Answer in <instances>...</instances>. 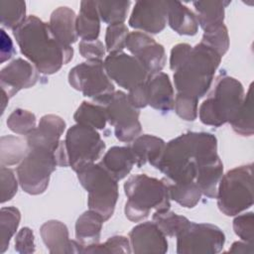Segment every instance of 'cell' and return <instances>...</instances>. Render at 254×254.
<instances>
[{"instance_id":"1","label":"cell","mask_w":254,"mask_h":254,"mask_svg":"<svg viewBox=\"0 0 254 254\" xmlns=\"http://www.w3.org/2000/svg\"><path fill=\"white\" fill-rule=\"evenodd\" d=\"M218 158L214 135L189 131L166 143L155 168L173 183H190L194 182L199 167Z\"/></svg>"},{"instance_id":"2","label":"cell","mask_w":254,"mask_h":254,"mask_svg":"<svg viewBox=\"0 0 254 254\" xmlns=\"http://www.w3.org/2000/svg\"><path fill=\"white\" fill-rule=\"evenodd\" d=\"M22 55L43 74L58 72L73 57V49L60 43L49 23L35 15L27 19L13 31Z\"/></svg>"},{"instance_id":"3","label":"cell","mask_w":254,"mask_h":254,"mask_svg":"<svg viewBox=\"0 0 254 254\" xmlns=\"http://www.w3.org/2000/svg\"><path fill=\"white\" fill-rule=\"evenodd\" d=\"M221 57L206 45L192 47L187 60L174 71V83L179 93L196 98L202 97L210 88Z\"/></svg>"},{"instance_id":"4","label":"cell","mask_w":254,"mask_h":254,"mask_svg":"<svg viewBox=\"0 0 254 254\" xmlns=\"http://www.w3.org/2000/svg\"><path fill=\"white\" fill-rule=\"evenodd\" d=\"M127 201L124 206L125 216L133 222L146 219L152 209L165 210L171 206L165 180L149 177L146 174L130 176L124 183Z\"/></svg>"},{"instance_id":"5","label":"cell","mask_w":254,"mask_h":254,"mask_svg":"<svg viewBox=\"0 0 254 254\" xmlns=\"http://www.w3.org/2000/svg\"><path fill=\"white\" fill-rule=\"evenodd\" d=\"M245 91L242 83L229 75H219L208 97L202 101L197 115L202 124L219 127L230 123L236 115Z\"/></svg>"},{"instance_id":"6","label":"cell","mask_w":254,"mask_h":254,"mask_svg":"<svg viewBox=\"0 0 254 254\" xmlns=\"http://www.w3.org/2000/svg\"><path fill=\"white\" fill-rule=\"evenodd\" d=\"M217 206L226 216H235L253 205V164L242 165L222 175L217 186Z\"/></svg>"},{"instance_id":"7","label":"cell","mask_w":254,"mask_h":254,"mask_svg":"<svg viewBox=\"0 0 254 254\" xmlns=\"http://www.w3.org/2000/svg\"><path fill=\"white\" fill-rule=\"evenodd\" d=\"M80 185L88 193V208L97 212L104 221L114 213L119 196L117 181L100 164H91L76 172Z\"/></svg>"},{"instance_id":"8","label":"cell","mask_w":254,"mask_h":254,"mask_svg":"<svg viewBox=\"0 0 254 254\" xmlns=\"http://www.w3.org/2000/svg\"><path fill=\"white\" fill-rule=\"evenodd\" d=\"M58 167L53 151L39 147H29V151L16 169L22 190L32 195L43 193L50 183L52 173Z\"/></svg>"},{"instance_id":"9","label":"cell","mask_w":254,"mask_h":254,"mask_svg":"<svg viewBox=\"0 0 254 254\" xmlns=\"http://www.w3.org/2000/svg\"><path fill=\"white\" fill-rule=\"evenodd\" d=\"M64 146L68 167L75 173L100 159L106 147L97 130L80 124L68 128L64 138Z\"/></svg>"},{"instance_id":"10","label":"cell","mask_w":254,"mask_h":254,"mask_svg":"<svg viewBox=\"0 0 254 254\" xmlns=\"http://www.w3.org/2000/svg\"><path fill=\"white\" fill-rule=\"evenodd\" d=\"M68 83L101 105H104L115 92L103 61H86L73 66L68 72Z\"/></svg>"},{"instance_id":"11","label":"cell","mask_w":254,"mask_h":254,"mask_svg":"<svg viewBox=\"0 0 254 254\" xmlns=\"http://www.w3.org/2000/svg\"><path fill=\"white\" fill-rule=\"evenodd\" d=\"M225 243L223 231L214 224L190 221L177 236L178 254H216Z\"/></svg>"},{"instance_id":"12","label":"cell","mask_w":254,"mask_h":254,"mask_svg":"<svg viewBox=\"0 0 254 254\" xmlns=\"http://www.w3.org/2000/svg\"><path fill=\"white\" fill-rule=\"evenodd\" d=\"M107 122L114 127L115 137L125 143L133 142L142 132L140 111L128 100L127 94L117 90L104 104Z\"/></svg>"},{"instance_id":"13","label":"cell","mask_w":254,"mask_h":254,"mask_svg":"<svg viewBox=\"0 0 254 254\" xmlns=\"http://www.w3.org/2000/svg\"><path fill=\"white\" fill-rule=\"evenodd\" d=\"M103 65L110 79L128 91L145 82L149 76L139 61L124 52L109 54Z\"/></svg>"},{"instance_id":"14","label":"cell","mask_w":254,"mask_h":254,"mask_svg":"<svg viewBox=\"0 0 254 254\" xmlns=\"http://www.w3.org/2000/svg\"><path fill=\"white\" fill-rule=\"evenodd\" d=\"M126 49L139 61L149 75L162 71L166 64L164 46L157 43L149 34L140 31L130 32L126 40Z\"/></svg>"},{"instance_id":"15","label":"cell","mask_w":254,"mask_h":254,"mask_svg":"<svg viewBox=\"0 0 254 254\" xmlns=\"http://www.w3.org/2000/svg\"><path fill=\"white\" fill-rule=\"evenodd\" d=\"M168 19V1H137L129 18V26L146 34H159Z\"/></svg>"},{"instance_id":"16","label":"cell","mask_w":254,"mask_h":254,"mask_svg":"<svg viewBox=\"0 0 254 254\" xmlns=\"http://www.w3.org/2000/svg\"><path fill=\"white\" fill-rule=\"evenodd\" d=\"M38 79L39 71L36 66L22 58L13 60L0 71L1 88L10 98L21 89L34 86Z\"/></svg>"},{"instance_id":"17","label":"cell","mask_w":254,"mask_h":254,"mask_svg":"<svg viewBox=\"0 0 254 254\" xmlns=\"http://www.w3.org/2000/svg\"><path fill=\"white\" fill-rule=\"evenodd\" d=\"M129 240L133 253L164 254L169 249L167 236L154 221L137 224L129 232Z\"/></svg>"},{"instance_id":"18","label":"cell","mask_w":254,"mask_h":254,"mask_svg":"<svg viewBox=\"0 0 254 254\" xmlns=\"http://www.w3.org/2000/svg\"><path fill=\"white\" fill-rule=\"evenodd\" d=\"M65 126L64 120L56 114L42 116L36 129L26 136L28 146L44 148L56 153L62 143L61 137Z\"/></svg>"},{"instance_id":"19","label":"cell","mask_w":254,"mask_h":254,"mask_svg":"<svg viewBox=\"0 0 254 254\" xmlns=\"http://www.w3.org/2000/svg\"><path fill=\"white\" fill-rule=\"evenodd\" d=\"M40 234L47 249L52 254L82 253V246L69 239L67 226L56 219L48 220L40 227Z\"/></svg>"},{"instance_id":"20","label":"cell","mask_w":254,"mask_h":254,"mask_svg":"<svg viewBox=\"0 0 254 254\" xmlns=\"http://www.w3.org/2000/svg\"><path fill=\"white\" fill-rule=\"evenodd\" d=\"M148 97V105L152 108L169 112L174 109L175 93L170 76L163 72L150 74L145 81Z\"/></svg>"},{"instance_id":"21","label":"cell","mask_w":254,"mask_h":254,"mask_svg":"<svg viewBox=\"0 0 254 254\" xmlns=\"http://www.w3.org/2000/svg\"><path fill=\"white\" fill-rule=\"evenodd\" d=\"M50 28L57 40L66 47H71L78 39L76 31V14L67 7L61 6L55 9L50 17Z\"/></svg>"},{"instance_id":"22","label":"cell","mask_w":254,"mask_h":254,"mask_svg":"<svg viewBox=\"0 0 254 254\" xmlns=\"http://www.w3.org/2000/svg\"><path fill=\"white\" fill-rule=\"evenodd\" d=\"M100 166L117 182L129 175L135 165L130 146H113L101 158Z\"/></svg>"},{"instance_id":"23","label":"cell","mask_w":254,"mask_h":254,"mask_svg":"<svg viewBox=\"0 0 254 254\" xmlns=\"http://www.w3.org/2000/svg\"><path fill=\"white\" fill-rule=\"evenodd\" d=\"M165 145V141L157 136L150 134L138 136L130 146L135 158V165L141 168L149 163L155 168L163 154Z\"/></svg>"},{"instance_id":"24","label":"cell","mask_w":254,"mask_h":254,"mask_svg":"<svg viewBox=\"0 0 254 254\" xmlns=\"http://www.w3.org/2000/svg\"><path fill=\"white\" fill-rule=\"evenodd\" d=\"M167 23L179 35L194 36L198 31L194 12L180 1H168Z\"/></svg>"},{"instance_id":"25","label":"cell","mask_w":254,"mask_h":254,"mask_svg":"<svg viewBox=\"0 0 254 254\" xmlns=\"http://www.w3.org/2000/svg\"><path fill=\"white\" fill-rule=\"evenodd\" d=\"M100 21L97 1H81L79 13L76 16L78 37L82 41L97 40L100 34Z\"/></svg>"},{"instance_id":"26","label":"cell","mask_w":254,"mask_h":254,"mask_svg":"<svg viewBox=\"0 0 254 254\" xmlns=\"http://www.w3.org/2000/svg\"><path fill=\"white\" fill-rule=\"evenodd\" d=\"M104 219L95 211H84L75 222V239L84 247L99 243Z\"/></svg>"},{"instance_id":"27","label":"cell","mask_w":254,"mask_h":254,"mask_svg":"<svg viewBox=\"0 0 254 254\" xmlns=\"http://www.w3.org/2000/svg\"><path fill=\"white\" fill-rule=\"evenodd\" d=\"M230 4V1H194L192 3L198 26L202 30L223 24L225 8Z\"/></svg>"},{"instance_id":"28","label":"cell","mask_w":254,"mask_h":254,"mask_svg":"<svg viewBox=\"0 0 254 254\" xmlns=\"http://www.w3.org/2000/svg\"><path fill=\"white\" fill-rule=\"evenodd\" d=\"M223 175V164L220 158L211 161L197 169L194 182L201 193L209 198H214L217 192L218 183Z\"/></svg>"},{"instance_id":"29","label":"cell","mask_w":254,"mask_h":254,"mask_svg":"<svg viewBox=\"0 0 254 254\" xmlns=\"http://www.w3.org/2000/svg\"><path fill=\"white\" fill-rule=\"evenodd\" d=\"M29 151L27 140L15 136L5 135L0 139V162L1 166L19 165Z\"/></svg>"},{"instance_id":"30","label":"cell","mask_w":254,"mask_h":254,"mask_svg":"<svg viewBox=\"0 0 254 254\" xmlns=\"http://www.w3.org/2000/svg\"><path fill=\"white\" fill-rule=\"evenodd\" d=\"M164 180L168 188L170 199L175 200L186 208H192L199 202L202 193L195 182L173 183L166 178Z\"/></svg>"},{"instance_id":"31","label":"cell","mask_w":254,"mask_h":254,"mask_svg":"<svg viewBox=\"0 0 254 254\" xmlns=\"http://www.w3.org/2000/svg\"><path fill=\"white\" fill-rule=\"evenodd\" d=\"M73 119L76 124L93 128L95 130H102L107 123V116L104 105L94 104L87 101L77 107L73 114Z\"/></svg>"},{"instance_id":"32","label":"cell","mask_w":254,"mask_h":254,"mask_svg":"<svg viewBox=\"0 0 254 254\" xmlns=\"http://www.w3.org/2000/svg\"><path fill=\"white\" fill-rule=\"evenodd\" d=\"M233 131L243 137H250L254 133L253 124V100H252V83L249 85L244 99L230 122Z\"/></svg>"},{"instance_id":"33","label":"cell","mask_w":254,"mask_h":254,"mask_svg":"<svg viewBox=\"0 0 254 254\" xmlns=\"http://www.w3.org/2000/svg\"><path fill=\"white\" fill-rule=\"evenodd\" d=\"M160 230L169 237H177L189 224L190 220L183 215L169 209L156 210L152 216Z\"/></svg>"},{"instance_id":"34","label":"cell","mask_w":254,"mask_h":254,"mask_svg":"<svg viewBox=\"0 0 254 254\" xmlns=\"http://www.w3.org/2000/svg\"><path fill=\"white\" fill-rule=\"evenodd\" d=\"M21 220V212L15 206L2 207L0 210V253H4L11 238L16 233Z\"/></svg>"},{"instance_id":"35","label":"cell","mask_w":254,"mask_h":254,"mask_svg":"<svg viewBox=\"0 0 254 254\" xmlns=\"http://www.w3.org/2000/svg\"><path fill=\"white\" fill-rule=\"evenodd\" d=\"M0 19L4 28L15 30L26 19V2L21 0H1Z\"/></svg>"},{"instance_id":"36","label":"cell","mask_w":254,"mask_h":254,"mask_svg":"<svg viewBox=\"0 0 254 254\" xmlns=\"http://www.w3.org/2000/svg\"><path fill=\"white\" fill-rule=\"evenodd\" d=\"M100 20L105 24H123L127 18L131 2L127 1H97Z\"/></svg>"},{"instance_id":"37","label":"cell","mask_w":254,"mask_h":254,"mask_svg":"<svg viewBox=\"0 0 254 254\" xmlns=\"http://www.w3.org/2000/svg\"><path fill=\"white\" fill-rule=\"evenodd\" d=\"M6 124L8 128L19 135H29L36 129L37 118L36 115L26 109L17 108L7 118Z\"/></svg>"},{"instance_id":"38","label":"cell","mask_w":254,"mask_h":254,"mask_svg":"<svg viewBox=\"0 0 254 254\" xmlns=\"http://www.w3.org/2000/svg\"><path fill=\"white\" fill-rule=\"evenodd\" d=\"M200 43L215 51L221 58L229 49V35L224 24L209 28L203 31Z\"/></svg>"},{"instance_id":"39","label":"cell","mask_w":254,"mask_h":254,"mask_svg":"<svg viewBox=\"0 0 254 254\" xmlns=\"http://www.w3.org/2000/svg\"><path fill=\"white\" fill-rule=\"evenodd\" d=\"M129 237L114 235L109 237L104 243H96L82 249V253H131Z\"/></svg>"},{"instance_id":"40","label":"cell","mask_w":254,"mask_h":254,"mask_svg":"<svg viewBox=\"0 0 254 254\" xmlns=\"http://www.w3.org/2000/svg\"><path fill=\"white\" fill-rule=\"evenodd\" d=\"M128 27L123 24L109 25L105 33V48L109 54L123 52L126 48V40L129 35Z\"/></svg>"},{"instance_id":"41","label":"cell","mask_w":254,"mask_h":254,"mask_svg":"<svg viewBox=\"0 0 254 254\" xmlns=\"http://www.w3.org/2000/svg\"><path fill=\"white\" fill-rule=\"evenodd\" d=\"M174 109L180 118L186 121H194L197 118L198 98L178 92L175 97Z\"/></svg>"},{"instance_id":"42","label":"cell","mask_w":254,"mask_h":254,"mask_svg":"<svg viewBox=\"0 0 254 254\" xmlns=\"http://www.w3.org/2000/svg\"><path fill=\"white\" fill-rule=\"evenodd\" d=\"M233 230L243 241L253 244L254 238V215L252 211L235 215L233 219Z\"/></svg>"},{"instance_id":"43","label":"cell","mask_w":254,"mask_h":254,"mask_svg":"<svg viewBox=\"0 0 254 254\" xmlns=\"http://www.w3.org/2000/svg\"><path fill=\"white\" fill-rule=\"evenodd\" d=\"M1 203L12 199L18 191L19 181L14 171L6 166H1Z\"/></svg>"},{"instance_id":"44","label":"cell","mask_w":254,"mask_h":254,"mask_svg":"<svg viewBox=\"0 0 254 254\" xmlns=\"http://www.w3.org/2000/svg\"><path fill=\"white\" fill-rule=\"evenodd\" d=\"M79 54L86 61H103L105 58L106 48L101 41H80L78 45Z\"/></svg>"},{"instance_id":"45","label":"cell","mask_w":254,"mask_h":254,"mask_svg":"<svg viewBox=\"0 0 254 254\" xmlns=\"http://www.w3.org/2000/svg\"><path fill=\"white\" fill-rule=\"evenodd\" d=\"M15 250L21 254H30L36 251L34 232L29 227L21 228L15 236Z\"/></svg>"},{"instance_id":"46","label":"cell","mask_w":254,"mask_h":254,"mask_svg":"<svg viewBox=\"0 0 254 254\" xmlns=\"http://www.w3.org/2000/svg\"><path fill=\"white\" fill-rule=\"evenodd\" d=\"M192 47L187 43H181L174 46L170 55V68L175 71L187 60Z\"/></svg>"},{"instance_id":"47","label":"cell","mask_w":254,"mask_h":254,"mask_svg":"<svg viewBox=\"0 0 254 254\" xmlns=\"http://www.w3.org/2000/svg\"><path fill=\"white\" fill-rule=\"evenodd\" d=\"M129 102L137 109L144 108L148 105V97H147V89L145 82L135 86L130 89L127 94Z\"/></svg>"},{"instance_id":"48","label":"cell","mask_w":254,"mask_h":254,"mask_svg":"<svg viewBox=\"0 0 254 254\" xmlns=\"http://www.w3.org/2000/svg\"><path fill=\"white\" fill-rule=\"evenodd\" d=\"M16 51L13 45V42L9 35L5 32L4 29H1V38H0V63L3 64L6 61L10 60L15 56Z\"/></svg>"},{"instance_id":"49","label":"cell","mask_w":254,"mask_h":254,"mask_svg":"<svg viewBox=\"0 0 254 254\" xmlns=\"http://www.w3.org/2000/svg\"><path fill=\"white\" fill-rule=\"evenodd\" d=\"M253 244L245 242V241H235L232 243L228 252L230 253H241V254H252L253 253Z\"/></svg>"},{"instance_id":"50","label":"cell","mask_w":254,"mask_h":254,"mask_svg":"<svg viewBox=\"0 0 254 254\" xmlns=\"http://www.w3.org/2000/svg\"><path fill=\"white\" fill-rule=\"evenodd\" d=\"M9 98H10V97L8 96V94H7L5 91L2 90V97H1V113H2V114H3L4 111H5V108H6L7 104H8Z\"/></svg>"}]
</instances>
